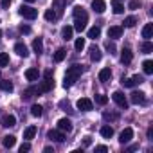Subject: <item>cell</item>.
I'll use <instances>...</instances> for the list:
<instances>
[{
    "label": "cell",
    "instance_id": "17",
    "mask_svg": "<svg viewBox=\"0 0 153 153\" xmlns=\"http://www.w3.org/2000/svg\"><path fill=\"white\" fill-rule=\"evenodd\" d=\"M38 76H40V72H38V68H34V67H31V68L25 70V78H27V81H36Z\"/></svg>",
    "mask_w": 153,
    "mask_h": 153
},
{
    "label": "cell",
    "instance_id": "8",
    "mask_svg": "<svg viewBox=\"0 0 153 153\" xmlns=\"http://www.w3.org/2000/svg\"><path fill=\"white\" fill-rule=\"evenodd\" d=\"M131 139H133V130H131V128H124V130L121 131V135H119V142H121V144H128Z\"/></svg>",
    "mask_w": 153,
    "mask_h": 153
},
{
    "label": "cell",
    "instance_id": "4",
    "mask_svg": "<svg viewBox=\"0 0 153 153\" xmlns=\"http://www.w3.org/2000/svg\"><path fill=\"white\" fill-rule=\"evenodd\" d=\"M76 106H78V110H81V112H90L94 108V103L88 97H81L78 103H76Z\"/></svg>",
    "mask_w": 153,
    "mask_h": 153
},
{
    "label": "cell",
    "instance_id": "21",
    "mask_svg": "<svg viewBox=\"0 0 153 153\" xmlns=\"http://www.w3.org/2000/svg\"><path fill=\"white\" fill-rule=\"evenodd\" d=\"M151 36H153V24H146L142 27V38L144 40H149Z\"/></svg>",
    "mask_w": 153,
    "mask_h": 153
},
{
    "label": "cell",
    "instance_id": "39",
    "mask_svg": "<svg viewBox=\"0 0 153 153\" xmlns=\"http://www.w3.org/2000/svg\"><path fill=\"white\" fill-rule=\"evenodd\" d=\"M96 103L105 106V105L108 103V97H106V96H103V94H97V96H96Z\"/></svg>",
    "mask_w": 153,
    "mask_h": 153
},
{
    "label": "cell",
    "instance_id": "7",
    "mask_svg": "<svg viewBox=\"0 0 153 153\" xmlns=\"http://www.w3.org/2000/svg\"><path fill=\"white\" fill-rule=\"evenodd\" d=\"M58 130H61L63 133H65V131H67V133H70V131H72V121H70V119H67V117L59 119V121H58Z\"/></svg>",
    "mask_w": 153,
    "mask_h": 153
},
{
    "label": "cell",
    "instance_id": "18",
    "mask_svg": "<svg viewBox=\"0 0 153 153\" xmlns=\"http://www.w3.org/2000/svg\"><path fill=\"white\" fill-rule=\"evenodd\" d=\"M101 58H103V52L99 51V47L92 45V47H90V59H92V61H101Z\"/></svg>",
    "mask_w": 153,
    "mask_h": 153
},
{
    "label": "cell",
    "instance_id": "30",
    "mask_svg": "<svg viewBox=\"0 0 153 153\" xmlns=\"http://www.w3.org/2000/svg\"><path fill=\"white\" fill-rule=\"evenodd\" d=\"M34 135H36V126H29V128H25V131H24V139H25V140H31Z\"/></svg>",
    "mask_w": 153,
    "mask_h": 153
},
{
    "label": "cell",
    "instance_id": "49",
    "mask_svg": "<svg viewBox=\"0 0 153 153\" xmlns=\"http://www.w3.org/2000/svg\"><path fill=\"white\" fill-rule=\"evenodd\" d=\"M135 149H139V144H133V146H130V148L126 149V153H131V151H135Z\"/></svg>",
    "mask_w": 153,
    "mask_h": 153
},
{
    "label": "cell",
    "instance_id": "25",
    "mask_svg": "<svg viewBox=\"0 0 153 153\" xmlns=\"http://www.w3.org/2000/svg\"><path fill=\"white\" fill-rule=\"evenodd\" d=\"M101 135H103L105 139H112V137H114V128H112V126H108V124L101 126Z\"/></svg>",
    "mask_w": 153,
    "mask_h": 153
},
{
    "label": "cell",
    "instance_id": "48",
    "mask_svg": "<svg viewBox=\"0 0 153 153\" xmlns=\"http://www.w3.org/2000/svg\"><path fill=\"white\" fill-rule=\"evenodd\" d=\"M11 6V0H2V9H7Z\"/></svg>",
    "mask_w": 153,
    "mask_h": 153
},
{
    "label": "cell",
    "instance_id": "34",
    "mask_svg": "<svg viewBox=\"0 0 153 153\" xmlns=\"http://www.w3.org/2000/svg\"><path fill=\"white\" fill-rule=\"evenodd\" d=\"M101 36V29L99 27H92V29H88V38L90 40H97Z\"/></svg>",
    "mask_w": 153,
    "mask_h": 153
},
{
    "label": "cell",
    "instance_id": "50",
    "mask_svg": "<svg viewBox=\"0 0 153 153\" xmlns=\"http://www.w3.org/2000/svg\"><path fill=\"white\" fill-rule=\"evenodd\" d=\"M148 139H149V140H153V128H151V126L148 128Z\"/></svg>",
    "mask_w": 153,
    "mask_h": 153
},
{
    "label": "cell",
    "instance_id": "32",
    "mask_svg": "<svg viewBox=\"0 0 153 153\" xmlns=\"http://www.w3.org/2000/svg\"><path fill=\"white\" fill-rule=\"evenodd\" d=\"M140 51H142L144 54H149V52H153V43H151L149 40H144V43L140 45Z\"/></svg>",
    "mask_w": 153,
    "mask_h": 153
},
{
    "label": "cell",
    "instance_id": "24",
    "mask_svg": "<svg viewBox=\"0 0 153 153\" xmlns=\"http://www.w3.org/2000/svg\"><path fill=\"white\" fill-rule=\"evenodd\" d=\"M43 16H45V20H47V22H56V20L59 18V16H58V13H56L52 7H51V9H47Z\"/></svg>",
    "mask_w": 153,
    "mask_h": 153
},
{
    "label": "cell",
    "instance_id": "9",
    "mask_svg": "<svg viewBox=\"0 0 153 153\" xmlns=\"http://www.w3.org/2000/svg\"><path fill=\"white\" fill-rule=\"evenodd\" d=\"M121 36H123V25H112V27L108 29V38L117 40V38H121Z\"/></svg>",
    "mask_w": 153,
    "mask_h": 153
},
{
    "label": "cell",
    "instance_id": "38",
    "mask_svg": "<svg viewBox=\"0 0 153 153\" xmlns=\"http://www.w3.org/2000/svg\"><path fill=\"white\" fill-rule=\"evenodd\" d=\"M9 65V56L6 52H0V67H7Z\"/></svg>",
    "mask_w": 153,
    "mask_h": 153
},
{
    "label": "cell",
    "instance_id": "47",
    "mask_svg": "<svg viewBox=\"0 0 153 153\" xmlns=\"http://www.w3.org/2000/svg\"><path fill=\"white\" fill-rule=\"evenodd\" d=\"M96 151H99V153H106V151H108V148H106V146H97V148H96Z\"/></svg>",
    "mask_w": 153,
    "mask_h": 153
},
{
    "label": "cell",
    "instance_id": "22",
    "mask_svg": "<svg viewBox=\"0 0 153 153\" xmlns=\"http://www.w3.org/2000/svg\"><path fill=\"white\" fill-rule=\"evenodd\" d=\"M72 34H74V27H70V25H65L63 29H61V36H63V40H72Z\"/></svg>",
    "mask_w": 153,
    "mask_h": 153
},
{
    "label": "cell",
    "instance_id": "20",
    "mask_svg": "<svg viewBox=\"0 0 153 153\" xmlns=\"http://www.w3.org/2000/svg\"><path fill=\"white\" fill-rule=\"evenodd\" d=\"M110 78H112V70L106 67V68H103L101 72H99V81L101 83H106V81H110Z\"/></svg>",
    "mask_w": 153,
    "mask_h": 153
},
{
    "label": "cell",
    "instance_id": "54",
    "mask_svg": "<svg viewBox=\"0 0 153 153\" xmlns=\"http://www.w3.org/2000/svg\"><path fill=\"white\" fill-rule=\"evenodd\" d=\"M0 36H2V31H0Z\"/></svg>",
    "mask_w": 153,
    "mask_h": 153
},
{
    "label": "cell",
    "instance_id": "12",
    "mask_svg": "<svg viewBox=\"0 0 153 153\" xmlns=\"http://www.w3.org/2000/svg\"><path fill=\"white\" fill-rule=\"evenodd\" d=\"M0 124H2L4 128H13L16 124V117L15 115H4L2 119H0Z\"/></svg>",
    "mask_w": 153,
    "mask_h": 153
},
{
    "label": "cell",
    "instance_id": "14",
    "mask_svg": "<svg viewBox=\"0 0 153 153\" xmlns=\"http://www.w3.org/2000/svg\"><path fill=\"white\" fill-rule=\"evenodd\" d=\"M65 4H67V0H52V9L58 13V16H61V15H63Z\"/></svg>",
    "mask_w": 153,
    "mask_h": 153
},
{
    "label": "cell",
    "instance_id": "45",
    "mask_svg": "<svg viewBox=\"0 0 153 153\" xmlns=\"http://www.w3.org/2000/svg\"><path fill=\"white\" fill-rule=\"evenodd\" d=\"M20 33L22 34H29L31 33V27L29 25H20Z\"/></svg>",
    "mask_w": 153,
    "mask_h": 153
},
{
    "label": "cell",
    "instance_id": "6",
    "mask_svg": "<svg viewBox=\"0 0 153 153\" xmlns=\"http://www.w3.org/2000/svg\"><path fill=\"white\" fill-rule=\"evenodd\" d=\"M130 101L133 105H144L146 103V94L144 92H131L130 94Z\"/></svg>",
    "mask_w": 153,
    "mask_h": 153
},
{
    "label": "cell",
    "instance_id": "26",
    "mask_svg": "<svg viewBox=\"0 0 153 153\" xmlns=\"http://www.w3.org/2000/svg\"><path fill=\"white\" fill-rule=\"evenodd\" d=\"M2 144H4L6 148H13V146L16 144V137H15V135H6V137L2 139Z\"/></svg>",
    "mask_w": 153,
    "mask_h": 153
},
{
    "label": "cell",
    "instance_id": "13",
    "mask_svg": "<svg viewBox=\"0 0 153 153\" xmlns=\"http://www.w3.org/2000/svg\"><path fill=\"white\" fill-rule=\"evenodd\" d=\"M38 88H40V92H51V90L54 88V81H52V78H45Z\"/></svg>",
    "mask_w": 153,
    "mask_h": 153
},
{
    "label": "cell",
    "instance_id": "27",
    "mask_svg": "<svg viewBox=\"0 0 153 153\" xmlns=\"http://www.w3.org/2000/svg\"><path fill=\"white\" fill-rule=\"evenodd\" d=\"M74 18H88V15L81 6H76L74 7Z\"/></svg>",
    "mask_w": 153,
    "mask_h": 153
},
{
    "label": "cell",
    "instance_id": "23",
    "mask_svg": "<svg viewBox=\"0 0 153 153\" xmlns=\"http://www.w3.org/2000/svg\"><path fill=\"white\" fill-rule=\"evenodd\" d=\"M33 51H34L38 56L43 52V40H42V38H36V40L33 42Z\"/></svg>",
    "mask_w": 153,
    "mask_h": 153
},
{
    "label": "cell",
    "instance_id": "36",
    "mask_svg": "<svg viewBox=\"0 0 153 153\" xmlns=\"http://www.w3.org/2000/svg\"><path fill=\"white\" fill-rule=\"evenodd\" d=\"M74 47H76V51H78V52H81L85 49V38H78V40H76V43H74Z\"/></svg>",
    "mask_w": 153,
    "mask_h": 153
},
{
    "label": "cell",
    "instance_id": "19",
    "mask_svg": "<svg viewBox=\"0 0 153 153\" xmlns=\"http://www.w3.org/2000/svg\"><path fill=\"white\" fill-rule=\"evenodd\" d=\"M92 9L96 11V13H105V9H106V4H105V0H94L92 2Z\"/></svg>",
    "mask_w": 153,
    "mask_h": 153
},
{
    "label": "cell",
    "instance_id": "40",
    "mask_svg": "<svg viewBox=\"0 0 153 153\" xmlns=\"http://www.w3.org/2000/svg\"><path fill=\"white\" fill-rule=\"evenodd\" d=\"M117 117H119L117 114H110V112H105V114H103V119H105V121H115Z\"/></svg>",
    "mask_w": 153,
    "mask_h": 153
},
{
    "label": "cell",
    "instance_id": "43",
    "mask_svg": "<svg viewBox=\"0 0 153 153\" xmlns=\"http://www.w3.org/2000/svg\"><path fill=\"white\" fill-rule=\"evenodd\" d=\"M27 151H31V144H29V142H24V144L20 146V153H27Z\"/></svg>",
    "mask_w": 153,
    "mask_h": 153
},
{
    "label": "cell",
    "instance_id": "51",
    "mask_svg": "<svg viewBox=\"0 0 153 153\" xmlns=\"http://www.w3.org/2000/svg\"><path fill=\"white\" fill-rule=\"evenodd\" d=\"M92 144V139L90 137H85V140H83V146H90Z\"/></svg>",
    "mask_w": 153,
    "mask_h": 153
},
{
    "label": "cell",
    "instance_id": "29",
    "mask_svg": "<svg viewBox=\"0 0 153 153\" xmlns=\"http://www.w3.org/2000/svg\"><path fill=\"white\" fill-rule=\"evenodd\" d=\"M112 7H114V13L115 15H123L124 13V6L119 2V0H112Z\"/></svg>",
    "mask_w": 153,
    "mask_h": 153
},
{
    "label": "cell",
    "instance_id": "16",
    "mask_svg": "<svg viewBox=\"0 0 153 153\" xmlns=\"http://www.w3.org/2000/svg\"><path fill=\"white\" fill-rule=\"evenodd\" d=\"M87 22H88V18H74V29L76 31H85V27H87Z\"/></svg>",
    "mask_w": 153,
    "mask_h": 153
},
{
    "label": "cell",
    "instance_id": "35",
    "mask_svg": "<svg viewBox=\"0 0 153 153\" xmlns=\"http://www.w3.org/2000/svg\"><path fill=\"white\" fill-rule=\"evenodd\" d=\"M42 114H43V108L40 105H33L31 106V115L33 117H42Z\"/></svg>",
    "mask_w": 153,
    "mask_h": 153
},
{
    "label": "cell",
    "instance_id": "33",
    "mask_svg": "<svg viewBox=\"0 0 153 153\" xmlns=\"http://www.w3.org/2000/svg\"><path fill=\"white\" fill-rule=\"evenodd\" d=\"M142 70H144V74H153V61L151 59H146L144 63H142Z\"/></svg>",
    "mask_w": 153,
    "mask_h": 153
},
{
    "label": "cell",
    "instance_id": "5",
    "mask_svg": "<svg viewBox=\"0 0 153 153\" xmlns=\"http://www.w3.org/2000/svg\"><path fill=\"white\" fill-rule=\"evenodd\" d=\"M47 139H51L54 142H63L65 140V133L61 130H49L47 131Z\"/></svg>",
    "mask_w": 153,
    "mask_h": 153
},
{
    "label": "cell",
    "instance_id": "44",
    "mask_svg": "<svg viewBox=\"0 0 153 153\" xmlns=\"http://www.w3.org/2000/svg\"><path fill=\"white\" fill-rule=\"evenodd\" d=\"M106 51H108L110 54H115V43H112V42H108V43H106Z\"/></svg>",
    "mask_w": 153,
    "mask_h": 153
},
{
    "label": "cell",
    "instance_id": "41",
    "mask_svg": "<svg viewBox=\"0 0 153 153\" xmlns=\"http://www.w3.org/2000/svg\"><path fill=\"white\" fill-rule=\"evenodd\" d=\"M131 81H133V85H140V83H144V78L139 76V74H135L133 78H131Z\"/></svg>",
    "mask_w": 153,
    "mask_h": 153
},
{
    "label": "cell",
    "instance_id": "3",
    "mask_svg": "<svg viewBox=\"0 0 153 153\" xmlns=\"http://www.w3.org/2000/svg\"><path fill=\"white\" fill-rule=\"evenodd\" d=\"M112 99H114V103L119 106V108H123V110H126L128 108V99H126V96L123 94V92H114L112 94Z\"/></svg>",
    "mask_w": 153,
    "mask_h": 153
},
{
    "label": "cell",
    "instance_id": "37",
    "mask_svg": "<svg viewBox=\"0 0 153 153\" xmlns=\"http://www.w3.org/2000/svg\"><path fill=\"white\" fill-rule=\"evenodd\" d=\"M123 24H124V27H133V25L137 24V18H135V16H126Z\"/></svg>",
    "mask_w": 153,
    "mask_h": 153
},
{
    "label": "cell",
    "instance_id": "15",
    "mask_svg": "<svg viewBox=\"0 0 153 153\" xmlns=\"http://www.w3.org/2000/svg\"><path fill=\"white\" fill-rule=\"evenodd\" d=\"M15 52H16L18 56H22V58H27V56H29V49H27V45L22 43V42L15 45Z\"/></svg>",
    "mask_w": 153,
    "mask_h": 153
},
{
    "label": "cell",
    "instance_id": "10",
    "mask_svg": "<svg viewBox=\"0 0 153 153\" xmlns=\"http://www.w3.org/2000/svg\"><path fill=\"white\" fill-rule=\"evenodd\" d=\"M131 59H133L131 51H130L128 47H124V49L121 51V63H123V65H130V63H131Z\"/></svg>",
    "mask_w": 153,
    "mask_h": 153
},
{
    "label": "cell",
    "instance_id": "2",
    "mask_svg": "<svg viewBox=\"0 0 153 153\" xmlns=\"http://www.w3.org/2000/svg\"><path fill=\"white\" fill-rule=\"evenodd\" d=\"M18 13H20V16H24V18H27V20H34V18L38 16V9H34V7H31V6H22V7L18 9Z\"/></svg>",
    "mask_w": 153,
    "mask_h": 153
},
{
    "label": "cell",
    "instance_id": "52",
    "mask_svg": "<svg viewBox=\"0 0 153 153\" xmlns=\"http://www.w3.org/2000/svg\"><path fill=\"white\" fill-rule=\"evenodd\" d=\"M45 78H52V70H51V68L45 70Z\"/></svg>",
    "mask_w": 153,
    "mask_h": 153
},
{
    "label": "cell",
    "instance_id": "11",
    "mask_svg": "<svg viewBox=\"0 0 153 153\" xmlns=\"http://www.w3.org/2000/svg\"><path fill=\"white\" fill-rule=\"evenodd\" d=\"M38 94H42L40 88H36V87H29V88L22 94V99H24V101H31V99H33L34 96H38Z\"/></svg>",
    "mask_w": 153,
    "mask_h": 153
},
{
    "label": "cell",
    "instance_id": "28",
    "mask_svg": "<svg viewBox=\"0 0 153 153\" xmlns=\"http://www.w3.org/2000/svg\"><path fill=\"white\" fill-rule=\"evenodd\" d=\"M65 58H67V51H65V49H58V51L54 52V61H56V63H61Z\"/></svg>",
    "mask_w": 153,
    "mask_h": 153
},
{
    "label": "cell",
    "instance_id": "42",
    "mask_svg": "<svg viewBox=\"0 0 153 153\" xmlns=\"http://www.w3.org/2000/svg\"><path fill=\"white\" fill-rule=\"evenodd\" d=\"M128 7L135 11V9H139V7H140V2H139V0H131V2L128 4Z\"/></svg>",
    "mask_w": 153,
    "mask_h": 153
},
{
    "label": "cell",
    "instance_id": "31",
    "mask_svg": "<svg viewBox=\"0 0 153 153\" xmlns=\"http://www.w3.org/2000/svg\"><path fill=\"white\" fill-rule=\"evenodd\" d=\"M0 88H2L4 92H13V83L11 81H7V79H0Z\"/></svg>",
    "mask_w": 153,
    "mask_h": 153
},
{
    "label": "cell",
    "instance_id": "1",
    "mask_svg": "<svg viewBox=\"0 0 153 153\" xmlns=\"http://www.w3.org/2000/svg\"><path fill=\"white\" fill-rule=\"evenodd\" d=\"M81 72H83V67L81 65H72V67H68L67 72H65V78H63V87L65 88H70L76 81L79 79Z\"/></svg>",
    "mask_w": 153,
    "mask_h": 153
},
{
    "label": "cell",
    "instance_id": "46",
    "mask_svg": "<svg viewBox=\"0 0 153 153\" xmlns=\"http://www.w3.org/2000/svg\"><path fill=\"white\" fill-rule=\"evenodd\" d=\"M123 85H124V87H128V88H131V87H135L131 79H124V78H123Z\"/></svg>",
    "mask_w": 153,
    "mask_h": 153
},
{
    "label": "cell",
    "instance_id": "53",
    "mask_svg": "<svg viewBox=\"0 0 153 153\" xmlns=\"http://www.w3.org/2000/svg\"><path fill=\"white\" fill-rule=\"evenodd\" d=\"M24 2H29V4H33V2H34V0H24Z\"/></svg>",
    "mask_w": 153,
    "mask_h": 153
}]
</instances>
